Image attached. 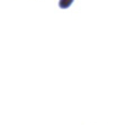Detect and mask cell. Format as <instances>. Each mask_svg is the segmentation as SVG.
Segmentation results:
<instances>
[{"label": "cell", "instance_id": "6da1fadb", "mask_svg": "<svg viewBox=\"0 0 135 125\" xmlns=\"http://www.w3.org/2000/svg\"><path fill=\"white\" fill-rule=\"evenodd\" d=\"M72 2H73V0H60V1H59V6H60L62 9H65V8L70 7Z\"/></svg>", "mask_w": 135, "mask_h": 125}]
</instances>
